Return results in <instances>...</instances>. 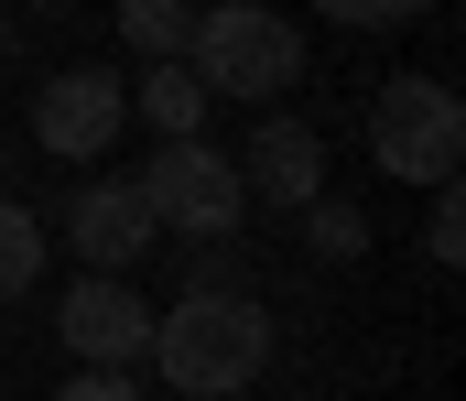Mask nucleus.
Listing matches in <instances>:
<instances>
[{"label":"nucleus","instance_id":"ddd939ff","mask_svg":"<svg viewBox=\"0 0 466 401\" xmlns=\"http://www.w3.org/2000/svg\"><path fill=\"white\" fill-rule=\"evenodd\" d=\"M315 11H326L337 33H401V22H412V11H434V0H315Z\"/></svg>","mask_w":466,"mask_h":401},{"label":"nucleus","instance_id":"9b49d317","mask_svg":"<svg viewBox=\"0 0 466 401\" xmlns=\"http://www.w3.org/2000/svg\"><path fill=\"white\" fill-rule=\"evenodd\" d=\"M141 120H152L163 141H196V120H207V87H196L185 65H152V76H141Z\"/></svg>","mask_w":466,"mask_h":401},{"label":"nucleus","instance_id":"9d476101","mask_svg":"<svg viewBox=\"0 0 466 401\" xmlns=\"http://www.w3.org/2000/svg\"><path fill=\"white\" fill-rule=\"evenodd\" d=\"M119 33L141 44V65H185V33H196V11H185V0H119Z\"/></svg>","mask_w":466,"mask_h":401},{"label":"nucleus","instance_id":"dca6fc26","mask_svg":"<svg viewBox=\"0 0 466 401\" xmlns=\"http://www.w3.org/2000/svg\"><path fill=\"white\" fill-rule=\"evenodd\" d=\"M185 293H249V271H238V261H218V250H207V261L185 271Z\"/></svg>","mask_w":466,"mask_h":401},{"label":"nucleus","instance_id":"39448f33","mask_svg":"<svg viewBox=\"0 0 466 401\" xmlns=\"http://www.w3.org/2000/svg\"><path fill=\"white\" fill-rule=\"evenodd\" d=\"M55 336L76 369H141L152 358V304L119 282V271H76L66 304H55Z\"/></svg>","mask_w":466,"mask_h":401},{"label":"nucleus","instance_id":"6e6552de","mask_svg":"<svg viewBox=\"0 0 466 401\" xmlns=\"http://www.w3.org/2000/svg\"><path fill=\"white\" fill-rule=\"evenodd\" d=\"M238 195L315 206V195H326V131H315V120H260V131H249V163H238Z\"/></svg>","mask_w":466,"mask_h":401},{"label":"nucleus","instance_id":"7ed1b4c3","mask_svg":"<svg viewBox=\"0 0 466 401\" xmlns=\"http://www.w3.org/2000/svg\"><path fill=\"white\" fill-rule=\"evenodd\" d=\"M369 152H380V174H401V185H456V163H466L456 87H445V76H390L380 109H369Z\"/></svg>","mask_w":466,"mask_h":401},{"label":"nucleus","instance_id":"f03ea898","mask_svg":"<svg viewBox=\"0 0 466 401\" xmlns=\"http://www.w3.org/2000/svg\"><path fill=\"white\" fill-rule=\"evenodd\" d=\"M185 76H196L207 98H282V87L304 76V33H293L271 0H218V11H196V33H185Z\"/></svg>","mask_w":466,"mask_h":401},{"label":"nucleus","instance_id":"0eeeda50","mask_svg":"<svg viewBox=\"0 0 466 401\" xmlns=\"http://www.w3.org/2000/svg\"><path fill=\"white\" fill-rule=\"evenodd\" d=\"M152 239H163V228H152V206H141L130 185H76V195H66V250L87 271H130Z\"/></svg>","mask_w":466,"mask_h":401},{"label":"nucleus","instance_id":"20e7f679","mask_svg":"<svg viewBox=\"0 0 466 401\" xmlns=\"http://www.w3.org/2000/svg\"><path fill=\"white\" fill-rule=\"evenodd\" d=\"M141 206H152V228H185V239H228L238 228V163L228 152H207V141H163L152 163H141V185H130Z\"/></svg>","mask_w":466,"mask_h":401},{"label":"nucleus","instance_id":"2eb2a0df","mask_svg":"<svg viewBox=\"0 0 466 401\" xmlns=\"http://www.w3.org/2000/svg\"><path fill=\"white\" fill-rule=\"evenodd\" d=\"M55 401H141V380H130V369H76Z\"/></svg>","mask_w":466,"mask_h":401},{"label":"nucleus","instance_id":"423d86ee","mask_svg":"<svg viewBox=\"0 0 466 401\" xmlns=\"http://www.w3.org/2000/svg\"><path fill=\"white\" fill-rule=\"evenodd\" d=\"M130 120V87H119L109 65H66V76H44V98H33V141L55 152V163H98Z\"/></svg>","mask_w":466,"mask_h":401},{"label":"nucleus","instance_id":"1a4fd4ad","mask_svg":"<svg viewBox=\"0 0 466 401\" xmlns=\"http://www.w3.org/2000/svg\"><path fill=\"white\" fill-rule=\"evenodd\" d=\"M44 250H55V239H44V217H33L22 195H0V304L44 282Z\"/></svg>","mask_w":466,"mask_h":401},{"label":"nucleus","instance_id":"4468645a","mask_svg":"<svg viewBox=\"0 0 466 401\" xmlns=\"http://www.w3.org/2000/svg\"><path fill=\"white\" fill-rule=\"evenodd\" d=\"M423 250H434L445 271L466 261V195H456V185H434V217H423Z\"/></svg>","mask_w":466,"mask_h":401},{"label":"nucleus","instance_id":"f8f14e48","mask_svg":"<svg viewBox=\"0 0 466 401\" xmlns=\"http://www.w3.org/2000/svg\"><path fill=\"white\" fill-rule=\"evenodd\" d=\"M304 228H315V250H326V261H358V250H369V217L337 206V195H315V206H304Z\"/></svg>","mask_w":466,"mask_h":401},{"label":"nucleus","instance_id":"f257e3e1","mask_svg":"<svg viewBox=\"0 0 466 401\" xmlns=\"http://www.w3.org/2000/svg\"><path fill=\"white\" fill-rule=\"evenodd\" d=\"M152 369L185 401H238L271 369V315L249 293H185L174 315H152Z\"/></svg>","mask_w":466,"mask_h":401}]
</instances>
